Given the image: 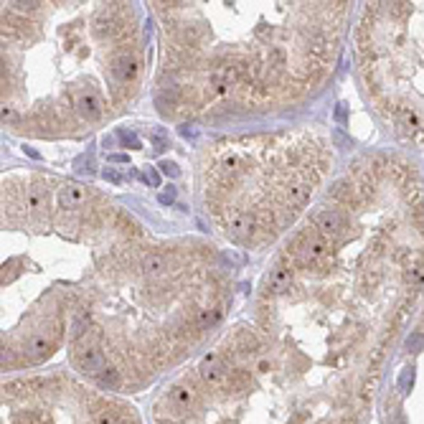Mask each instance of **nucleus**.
Masks as SVG:
<instances>
[{
    "mask_svg": "<svg viewBox=\"0 0 424 424\" xmlns=\"http://www.w3.org/2000/svg\"><path fill=\"white\" fill-rule=\"evenodd\" d=\"M142 270L147 277H163L168 272V259L163 254H145L142 257Z\"/></svg>",
    "mask_w": 424,
    "mask_h": 424,
    "instance_id": "nucleus-7",
    "label": "nucleus"
},
{
    "mask_svg": "<svg viewBox=\"0 0 424 424\" xmlns=\"http://www.w3.org/2000/svg\"><path fill=\"white\" fill-rule=\"evenodd\" d=\"M3 424H135L130 409L71 381L33 378L3 386Z\"/></svg>",
    "mask_w": 424,
    "mask_h": 424,
    "instance_id": "nucleus-1",
    "label": "nucleus"
},
{
    "mask_svg": "<svg viewBox=\"0 0 424 424\" xmlns=\"http://www.w3.org/2000/svg\"><path fill=\"white\" fill-rule=\"evenodd\" d=\"M102 175L107 178L109 183H122V181H125V178H122V175H120L115 168H104V173H102Z\"/></svg>",
    "mask_w": 424,
    "mask_h": 424,
    "instance_id": "nucleus-10",
    "label": "nucleus"
},
{
    "mask_svg": "<svg viewBox=\"0 0 424 424\" xmlns=\"http://www.w3.org/2000/svg\"><path fill=\"white\" fill-rule=\"evenodd\" d=\"M414 384V368H404V373H401V391H409Z\"/></svg>",
    "mask_w": 424,
    "mask_h": 424,
    "instance_id": "nucleus-9",
    "label": "nucleus"
},
{
    "mask_svg": "<svg viewBox=\"0 0 424 424\" xmlns=\"http://www.w3.org/2000/svg\"><path fill=\"white\" fill-rule=\"evenodd\" d=\"M221 224H224V231L231 234L236 241H249V236L259 229L257 216H252L247 211H226V213H221Z\"/></svg>",
    "mask_w": 424,
    "mask_h": 424,
    "instance_id": "nucleus-2",
    "label": "nucleus"
},
{
    "mask_svg": "<svg viewBox=\"0 0 424 424\" xmlns=\"http://www.w3.org/2000/svg\"><path fill=\"white\" fill-rule=\"evenodd\" d=\"M336 117H338L341 122H346V107H343V104H341V107L336 109Z\"/></svg>",
    "mask_w": 424,
    "mask_h": 424,
    "instance_id": "nucleus-15",
    "label": "nucleus"
},
{
    "mask_svg": "<svg viewBox=\"0 0 424 424\" xmlns=\"http://www.w3.org/2000/svg\"><path fill=\"white\" fill-rule=\"evenodd\" d=\"M76 109H79V115H81L86 122H94V120H99V117L104 115V102H102V97H99L97 92H86V94L79 97Z\"/></svg>",
    "mask_w": 424,
    "mask_h": 424,
    "instance_id": "nucleus-4",
    "label": "nucleus"
},
{
    "mask_svg": "<svg viewBox=\"0 0 424 424\" xmlns=\"http://www.w3.org/2000/svg\"><path fill=\"white\" fill-rule=\"evenodd\" d=\"M422 343H424V336H414V338H409V348H412V351H417Z\"/></svg>",
    "mask_w": 424,
    "mask_h": 424,
    "instance_id": "nucleus-13",
    "label": "nucleus"
},
{
    "mask_svg": "<svg viewBox=\"0 0 424 424\" xmlns=\"http://www.w3.org/2000/svg\"><path fill=\"white\" fill-rule=\"evenodd\" d=\"M120 140L125 142V145H132V147H140V142H138V138L132 135V132H120Z\"/></svg>",
    "mask_w": 424,
    "mask_h": 424,
    "instance_id": "nucleus-11",
    "label": "nucleus"
},
{
    "mask_svg": "<svg viewBox=\"0 0 424 424\" xmlns=\"http://www.w3.org/2000/svg\"><path fill=\"white\" fill-rule=\"evenodd\" d=\"M312 226H315L320 234H338L341 229H343V216L338 213V211H333V209H325V211H320L318 216H315V221H312Z\"/></svg>",
    "mask_w": 424,
    "mask_h": 424,
    "instance_id": "nucleus-6",
    "label": "nucleus"
},
{
    "mask_svg": "<svg viewBox=\"0 0 424 424\" xmlns=\"http://www.w3.org/2000/svg\"><path fill=\"white\" fill-rule=\"evenodd\" d=\"M84 201H86V188H81L76 183H66V186L59 188V204H61V209L74 211V209H79L84 204Z\"/></svg>",
    "mask_w": 424,
    "mask_h": 424,
    "instance_id": "nucleus-5",
    "label": "nucleus"
},
{
    "mask_svg": "<svg viewBox=\"0 0 424 424\" xmlns=\"http://www.w3.org/2000/svg\"><path fill=\"white\" fill-rule=\"evenodd\" d=\"M152 145H155V150H168L170 147V140H168V135L163 130H155L152 132Z\"/></svg>",
    "mask_w": 424,
    "mask_h": 424,
    "instance_id": "nucleus-8",
    "label": "nucleus"
},
{
    "mask_svg": "<svg viewBox=\"0 0 424 424\" xmlns=\"http://www.w3.org/2000/svg\"><path fill=\"white\" fill-rule=\"evenodd\" d=\"M142 178H145V181H147L150 186H158V173H155V170H147Z\"/></svg>",
    "mask_w": 424,
    "mask_h": 424,
    "instance_id": "nucleus-12",
    "label": "nucleus"
},
{
    "mask_svg": "<svg viewBox=\"0 0 424 424\" xmlns=\"http://www.w3.org/2000/svg\"><path fill=\"white\" fill-rule=\"evenodd\" d=\"M109 69H112V74H115V79L120 84H127V81H135V76L140 71V61H138L135 54L122 51L120 56L112 59V66H109Z\"/></svg>",
    "mask_w": 424,
    "mask_h": 424,
    "instance_id": "nucleus-3",
    "label": "nucleus"
},
{
    "mask_svg": "<svg viewBox=\"0 0 424 424\" xmlns=\"http://www.w3.org/2000/svg\"><path fill=\"white\" fill-rule=\"evenodd\" d=\"M160 168H163V173H165V175H178V168H175V165H168V163H163Z\"/></svg>",
    "mask_w": 424,
    "mask_h": 424,
    "instance_id": "nucleus-14",
    "label": "nucleus"
}]
</instances>
